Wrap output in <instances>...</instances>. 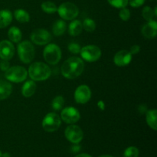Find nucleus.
<instances>
[{"label": "nucleus", "instance_id": "f257e3e1", "mask_svg": "<svg viewBox=\"0 0 157 157\" xmlns=\"http://www.w3.org/2000/svg\"><path fill=\"white\" fill-rule=\"evenodd\" d=\"M84 69V61L78 57H71L62 64L61 73L67 79H75L82 74Z\"/></svg>", "mask_w": 157, "mask_h": 157}, {"label": "nucleus", "instance_id": "f03ea898", "mask_svg": "<svg viewBox=\"0 0 157 157\" xmlns=\"http://www.w3.org/2000/svg\"><path fill=\"white\" fill-rule=\"evenodd\" d=\"M52 74V70L46 64L35 62L29 67V75L34 81H40L47 80Z\"/></svg>", "mask_w": 157, "mask_h": 157}, {"label": "nucleus", "instance_id": "7ed1b4c3", "mask_svg": "<svg viewBox=\"0 0 157 157\" xmlns=\"http://www.w3.org/2000/svg\"><path fill=\"white\" fill-rule=\"evenodd\" d=\"M18 54L20 60L23 63H30L35 58L34 46L29 41H21L18 45Z\"/></svg>", "mask_w": 157, "mask_h": 157}, {"label": "nucleus", "instance_id": "20e7f679", "mask_svg": "<svg viewBox=\"0 0 157 157\" xmlns=\"http://www.w3.org/2000/svg\"><path fill=\"white\" fill-rule=\"evenodd\" d=\"M27 75V71L21 66H13L9 67L5 73V77L6 79L14 83L22 82L26 79Z\"/></svg>", "mask_w": 157, "mask_h": 157}, {"label": "nucleus", "instance_id": "39448f33", "mask_svg": "<svg viewBox=\"0 0 157 157\" xmlns=\"http://www.w3.org/2000/svg\"><path fill=\"white\" fill-rule=\"evenodd\" d=\"M44 58L48 64H56L61 58V51L55 44H49L44 49Z\"/></svg>", "mask_w": 157, "mask_h": 157}, {"label": "nucleus", "instance_id": "423d86ee", "mask_svg": "<svg viewBox=\"0 0 157 157\" xmlns=\"http://www.w3.org/2000/svg\"><path fill=\"white\" fill-rule=\"evenodd\" d=\"M58 15L65 20H72L78 16L79 13L78 7L74 3L64 2L57 9Z\"/></svg>", "mask_w": 157, "mask_h": 157}, {"label": "nucleus", "instance_id": "0eeeda50", "mask_svg": "<svg viewBox=\"0 0 157 157\" xmlns=\"http://www.w3.org/2000/svg\"><path fill=\"white\" fill-rule=\"evenodd\" d=\"M61 124V117L55 113H49L44 117L42 121V127L46 132L56 131Z\"/></svg>", "mask_w": 157, "mask_h": 157}, {"label": "nucleus", "instance_id": "6e6552de", "mask_svg": "<svg viewBox=\"0 0 157 157\" xmlns=\"http://www.w3.org/2000/svg\"><path fill=\"white\" fill-rule=\"evenodd\" d=\"M80 54L84 60L88 62H94L101 58V51L96 45H87L81 49Z\"/></svg>", "mask_w": 157, "mask_h": 157}, {"label": "nucleus", "instance_id": "1a4fd4ad", "mask_svg": "<svg viewBox=\"0 0 157 157\" xmlns=\"http://www.w3.org/2000/svg\"><path fill=\"white\" fill-rule=\"evenodd\" d=\"M66 138L73 144H79L84 137V133L78 126L71 125L66 128L64 131Z\"/></svg>", "mask_w": 157, "mask_h": 157}, {"label": "nucleus", "instance_id": "9d476101", "mask_svg": "<svg viewBox=\"0 0 157 157\" xmlns=\"http://www.w3.org/2000/svg\"><path fill=\"white\" fill-rule=\"evenodd\" d=\"M31 39L38 45H44L50 42L52 40V35L48 31L43 29H38L32 32L31 35Z\"/></svg>", "mask_w": 157, "mask_h": 157}, {"label": "nucleus", "instance_id": "9b49d317", "mask_svg": "<svg viewBox=\"0 0 157 157\" xmlns=\"http://www.w3.org/2000/svg\"><path fill=\"white\" fill-rule=\"evenodd\" d=\"M61 119L67 124H75L80 120V113L76 108L72 107H65L61 111Z\"/></svg>", "mask_w": 157, "mask_h": 157}, {"label": "nucleus", "instance_id": "f8f14e48", "mask_svg": "<svg viewBox=\"0 0 157 157\" xmlns=\"http://www.w3.org/2000/svg\"><path fill=\"white\" fill-rule=\"evenodd\" d=\"M91 97V91L87 85H81L76 89L75 99L78 104H86Z\"/></svg>", "mask_w": 157, "mask_h": 157}, {"label": "nucleus", "instance_id": "ddd939ff", "mask_svg": "<svg viewBox=\"0 0 157 157\" xmlns=\"http://www.w3.org/2000/svg\"><path fill=\"white\" fill-rule=\"evenodd\" d=\"M15 54V48L12 42L7 40L0 41V58L3 60H10Z\"/></svg>", "mask_w": 157, "mask_h": 157}, {"label": "nucleus", "instance_id": "4468645a", "mask_svg": "<svg viewBox=\"0 0 157 157\" xmlns=\"http://www.w3.org/2000/svg\"><path fill=\"white\" fill-rule=\"evenodd\" d=\"M132 59V55L129 51L122 50L118 52L113 58L115 64L119 67H124L130 64Z\"/></svg>", "mask_w": 157, "mask_h": 157}, {"label": "nucleus", "instance_id": "2eb2a0df", "mask_svg": "<svg viewBox=\"0 0 157 157\" xmlns=\"http://www.w3.org/2000/svg\"><path fill=\"white\" fill-rule=\"evenodd\" d=\"M142 34L145 38H153L157 35V23L156 21H149L142 28Z\"/></svg>", "mask_w": 157, "mask_h": 157}, {"label": "nucleus", "instance_id": "dca6fc26", "mask_svg": "<svg viewBox=\"0 0 157 157\" xmlns=\"http://www.w3.org/2000/svg\"><path fill=\"white\" fill-rule=\"evenodd\" d=\"M12 91V86L10 83L0 80V100L6 99Z\"/></svg>", "mask_w": 157, "mask_h": 157}, {"label": "nucleus", "instance_id": "f3484780", "mask_svg": "<svg viewBox=\"0 0 157 157\" xmlns=\"http://www.w3.org/2000/svg\"><path fill=\"white\" fill-rule=\"evenodd\" d=\"M12 21V15L9 10H0V29L7 27Z\"/></svg>", "mask_w": 157, "mask_h": 157}, {"label": "nucleus", "instance_id": "a211bd4d", "mask_svg": "<svg viewBox=\"0 0 157 157\" xmlns=\"http://www.w3.org/2000/svg\"><path fill=\"white\" fill-rule=\"evenodd\" d=\"M36 90V84L33 81H29L23 85L21 88L22 95L25 98H30Z\"/></svg>", "mask_w": 157, "mask_h": 157}, {"label": "nucleus", "instance_id": "6ab92c4d", "mask_svg": "<svg viewBox=\"0 0 157 157\" xmlns=\"http://www.w3.org/2000/svg\"><path fill=\"white\" fill-rule=\"evenodd\" d=\"M83 30V25L79 20H74L69 25V34L72 36H77L81 33Z\"/></svg>", "mask_w": 157, "mask_h": 157}, {"label": "nucleus", "instance_id": "aec40b11", "mask_svg": "<svg viewBox=\"0 0 157 157\" xmlns=\"http://www.w3.org/2000/svg\"><path fill=\"white\" fill-rule=\"evenodd\" d=\"M66 30V23L63 20H57L53 25L52 31L55 36H61Z\"/></svg>", "mask_w": 157, "mask_h": 157}, {"label": "nucleus", "instance_id": "412c9836", "mask_svg": "<svg viewBox=\"0 0 157 157\" xmlns=\"http://www.w3.org/2000/svg\"><path fill=\"white\" fill-rule=\"evenodd\" d=\"M14 15H15V19L21 23L29 22V20H30V15L24 9H17V10H15Z\"/></svg>", "mask_w": 157, "mask_h": 157}, {"label": "nucleus", "instance_id": "4be33fe9", "mask_svg": "<svg viewBox=\"0 0 157 157\" xmlns=\"http://www.w3.org/2000/svg\"><path fill=\"white\" fill-rule=\"evenodd\" d=\"M156 115H157V112L156 110H149L147 113V124H148V125L154 130H156L157 129Z\"/></svg>", "mask_w": 157, "mask_h": 157}, {"label": "nucleus", "instance_id": "5701e85b", "mask_svg": "<svg viewBox=\"0 0 157 157\" xmlns=\"http://www.w3.org/2000/svg\"><path fill=\"white\" fill-rule=\"evenodd\" d=\"M8 36L10 41L13 42H18L21 39V32L17 27H12L8 32Z\"/></svg>", "mask_w": 157, "mask_h": 157}, {"label": "nucleus", "instance_id": "b1692460", "mask_svg": "<svg viewBox=\"0 0 157 157\" xmlns=\"http://www.w3.org/2000/svg\"><path fill=\"white\" fill-rule=\"evenodd\" d=\"M41 9L42 10L44 11V12L48 14H52V13H55V12H57V8L56 5L55 3L52 2H44L41 4Z\"/></svg>", "mask_w": 157, "mask_h": 157}, {"label": "nucleus", "instance_id": "393cba45", "mask_svg": "<svg viewBox=\"0 0 157 157\" xmlns=\"http://www.w3.org/2000/svg\"><path fill=\"white\" fill-rule=\"evenodd\" d=\"M64 100L63 98V97L61 96H57L54 98V100L52 101V106L53 107L54 110H61L63 108V106H64Z\"/></svg>", "mask_w": 157, "mask_h": 157}, {"label": "nucleus", "instance_id": "a878e982", "mask_svg": "<svg viewBox=\"0 0 157 157\" xmlns=\"http://www.w3.org/2000/svg\"><path fill=\"white\" fill-rule=\"evenodd\" d=\"M83 28L85 29L87 32H94L96 28V24H95L94 21L90 18H85L84 21V22L82 23Z\"/></svg>", "mask_w": 157, "mask_h": 157}, {"label": "nucleus", "instance_id": "bb28decb", "mask_svg": "<svg viewBox=\"0 0 157 157\" xmlns=\"http://www.w3.org/2000/svg\"><path fill=\"white\" fill-rule=\"evenodd\" d=\"M155 16L154 11L149 6H146L143 9V17L147 21H151L153 20V18Z\"/></svg>", "mask_w": 157, "mask_h": 157}, {"label": "nucleus", "instance_id": "cd10ccee", "mask_svg": "<svg viewBox=\"0 0 157 157\" xmlns=\"http://www.w3.org/2000/svg\"><path fill=\"white\" fill-rule=\"evenodd\" d=\"M139 150L135 147H130L124 151V157H138L139 156Z\"/></svg>", "mask_w": 157, "mask_h": 157}, {"label": "nucleus", "instance_id": "c85d7f7f", "mask_svg": "<svg viewBox=\"0 0 157 157\" xmlns=\"http://www.w3.org/2000/svg\"><path fill=\"white\" fill-rule=\"evenodd\" d=\"M107 1L113 7L117 8V9H122L127 6L129 0H107Z\"/></svg>", "mask_w": 157, "mask_h": 157}, {"label": "nucleus", "instance_id": "c756f323", "mask_svg": "<svg viewBox=\"0 0 157 157\" xmlns=\"http://www.w3.org/2000/svg\"><path fill=\"white\" fill-rule=\"evenodd\" d=\"M120 18H121L124 21H127L129 20L130 17V12L128 9H126V8H122L121 11H120Z\"/></svg>", "mask_w": 157, "mask_h": 157}, {"label": "nucleus", "instance_id": "7c9ffc66", "mask_svg": "<svg viewBox=\"0 0 157 157\" xmlns=\"http://www.w3.org/2000/svg\"><path fill=\"white\" fill-rule=\"evenodd\" d=\"M81 47L80 46V44H77V43L71 42L68 45V50L71 52H72L73 54H78L81 52Z\"/></svg>", "mask_w": 157, "mask_h": 157}, {"label": "nucleus", "instance_id": "2f4dec72", "mask_svg": "<svg viewBox=\"0 0 157 157\" xmlns=\"http://www.w3.org/2000/svg\"><path fill=\"white\" fill-rule=\"evenodd\" d=\"M146 0H129L128 2H130V5L132 7L137 8L144 5Z\"/></svg>", "mask_w": 157, "mask_h": 157}, {"label": "nucleus", "instance_id": "473e14b6", "mask_svg": "<svg viewBox=\"0 0 157 157\" xmlns=\"http://www.w3.org/2000/svg\"><path fill=\"white\" fill-rule=\"evenodd\" d=\"M140 47L139 45H133L130 48V54L133 55H136V54H137L138 52H140Z\"/></svg>", "mask_w": 157, "mask_h": 157}, {"label": "nucleus", "instance_id": "72a5a7b5", "mask_svg": "<svg viewBox=\"0 0 157 157\" xmlns=\"http://www.w3.org/2000/svg\"><path fill=\"white\" fill-rule=\"evenodd\" d=\"M1 66H2V70H5V71H6L7 70L8 68H9V64H8V63H6V64H4V63H2V64H1Z\"/></svg>", "mask_w": 157, "mask_h": 157}, {"label": "nucleus", "instance_id": "f704fd0d", "mask_svg": "<svg viewBox=\"0 0 157 157\" xmlns=\"http://www.w3.org/2000/svg\"><path fill=\"white\" fill-rule=\"evenodd\" d=\"M75 157H92L91 156H90L89 154H87V153H81V154L78 155Z\"/></svg>", "mask_w": 157, "mask_h": 157}, {"label": "nucleus", "instance_id": "c9c22d12", "mask_svg": "<svg viewBox=\"0 0 157 157\" xmlns=\"http://www.w3.org/2000/svg\"><path fill=\"white\" fill-rule=\"evenodd\" d=\"M2 157H10V154L8 153H4L3 155H2Z\"/></svg>", "mask_w": 157, "mask_h": 157}, {"label": "nucleus", "instance_id": "e433bc0d", "mask_svg": "<svg viewBox=\"0 0 157 157\" xmlns=\"http://www.w3.org/2000/svg\"><path fill=\"white\" fill-rule=\"evenodd\" d=\"M99 157H113V156H110V155H103V156H101Z\"/></svg>", "mask_w": 157, "mask_h": 157}, {"label": "nucleus", "instance_id": "4c0bfd02", "mask_svg": "<svg viewBox=\"0 0 157 157\" xmlns=\"http://www.w3.org/2000/svg\"><path fill=\"white\" fill-rule=\"evenodd\" d=\"M2 153H1V151H0V157H2Z\"/></svg>", "mask_w": 157, "mask_h": 157}]
</instances>
